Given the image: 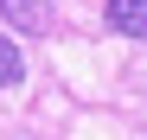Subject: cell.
I'll list each match as a JSON object with an SVG mask.
<instances>
[{
    "mask_svg": "<svg viewBox=\"0 0 147 140\" xmlns=\"http://www.w3.org/2000/svg\"><path fill=\"white\" fill-rule=\"evenodd\" d=\"M102 19H109L121 38H147V0H109Z\"/></svg>",
    "mask_w": 147,
    "mask_h": 140,
    "instance_id": "7a4b0ae2",
    "label": "cell"
},
{
    "mask_svg": "<svg viewBox=\"0 0 147 140\" xmlns=\"http://www.w3.org/2000/svg\"><path fill=\"white\" fill-rule=\"evenodd\" d=\"M0 13H7L13 32H45L51 26V0H0Z\"/></svg>",
    "mask_w": 147,
    "mask_h": 140,
    "instance_id": "6da1fadb",
    "label": "cell"
},
{
    "mask_svg": "<svg viewBox=\"0 0 147 140\" xmlns=\"http://www.w3.org/2000/svg\"><path fill=\"white\" fill-rule=\"evenodd\" d=\"M19 77H26V57H19V38L0 32V89H13Z\"/></svg>",
    "mask_w": 147,
    "mask_h": 140,
    "instance_id": "3957f363",
    "label": "cell"
}]
</instances>
